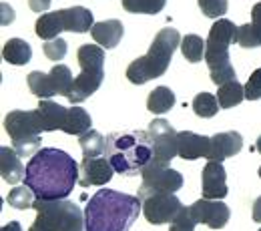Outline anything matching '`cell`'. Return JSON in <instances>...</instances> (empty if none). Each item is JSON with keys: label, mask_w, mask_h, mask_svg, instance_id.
Returning <instances> with one entry per match:
<instances>
[{"label": "cell", "mask_w": 261, "mask_h": 231, "mask_svg": "<svg viewBox=\"0 0 261 231\" xmlns=\"http://www.w3.org/2000/svg\"><path fill=\"white\" fill-rule=\"evenodd\" d=\"M8 205L10 207H14V209H31L34 207V201H36V195L33 193V189L31 187H22V185H16L10 193H8Z\"/></svg>", "instance_id": "33"}, {"label": "cell", "mask_w": 261, "mask_h": 231, "mask_svg": "<svg viewBox=\"0 0 261 231\" xmlns=\"http://www.w3.org/2000/svg\"><path fill=\"white\" fill-rule=\"evenodd\" d=\"M27 83H29L31 93L36 95L38 99H50V97L57 95V87H55V81H53L50 72L34 70L27 76Z\"/></svg>", "instance_id": "25"}, {"label": "cell", "mask_w": 261, "mask_h": 231, "mask_svg": "<svg viewBox=\"0 0 261 231\" xmlns=\"http://www.w3.org/2000/svg\"><path fill=\"white\" fill-rule=\"evenodd\" d=\"M209 147H211V137H203L191 131L179 133V157L187 159V161H195L209 155Z\"/></svg>", "instance_id": "16"}, {"label": "cell", "mask_w": 261, "mask_h": 231, "mask_svg": "<svg viewBox=\"0 0 261 231\" xmlns=\"http://www.w3.org/2000/svg\"><path fill=\"white\" fill-rule=\"evenodd\" d=\"M29 6L34 12H46L50 8V0H29Z\"/></svg>", "instance_id": "40"}, {"label": "cell", "mask_w": 261, "mask_h": 231, "mask_svg": "<svg viewBox=\"0 0 261 231\" xmlns=\"http://www.w3.org/2000/svg\"><path fill=\"white\" fill-rule=\"evenodd\" d=\"M141 187H139V197L141 201L151 195L159 193H177L183 187V175L175 169H171L169 163H161L153 159L149 165L141 171Z\"/></svg>", "instance_id": "7"}, {"label": "cell", "mask_w": 261, "mask_h": 231, "mask_svg": "<svg viewBox=\"0 0 261 231\" xmlns=\"http://www.w3.org/2000/svg\"><path fill=\"white\" fill-rule=\"evenodd\" d=\"M121 4L130 14H159L167 0H121Z\"/></svg>", "instance_id": "31"}, {"label": "cell", "mask_w": 261, "mask_h": 231, "mask_svg": "<svg viewBox=\"0 0 261 231\" xmlns=\"http://www.w3.org/2000/svg\"><path fill=\"white\" fill-rule=\"evenodd\" d=\"M141 211L139 195L98 189L85 209V231H129Z\"/></svg>", "instance_id": "2"}, {"label": "cell", "mask_w": 261, "mask_h": 231, "mask_svg": "<svg viewBox=\"0 0 261 231\" xmlns=\"http://www.w3.org/2000/svg\"><path fill=\"white\" fill-rule=\"evenodd\" d=\"M0 231H22V227H20V223H18V221H10V223L2 225V229Z\"/></svg>", "instance_id": "42"}, {"label": "cell", "mask_w": 261, "mask_h": 231, "mask_svg": "<svg viewBox=\"0 0 261 231\" xmlns=\"http://www.w3.org/2000/svg\"><path fill=\"white\" fill-rule=\"evenodd\" d=\"M175 93L169 89V87H157L151 91L149 99H147V109L153 113V115H165L167 111L173 109L175 105Z\"/></svg>", "instance_id": "26"}, {"label": "cell", "mask_w": 261, "mask_h": 231, "mask_svg": "<svg viewBox=\"0 0 261 231\" xmlns=\"http://www.w3.org/2000/svg\"><path fill=\"white\" fill-rule=\"evenodd\" d=\"M81 74L74 79L72 91L66 97L70 105H79L91 95L97 93V89L105 81V48L98 44H83L76 53Z\"/></svg>", "instance_id": "6"}, {"label": "cell", "mask_w": 261, "mask_h": 231, "mask_svg": "<svg viewBox=\"0 0 261 231\" xmlns=\"http://www.w3.org/2000/svg\"><path fill=\"white\" fill-rule=\"evenodd\" d=\"M66 50H68V44H66V40H63L61 36H59V38H53V40H46V42L42 44L44 57L50 59V61H55V63H59V61L65 59Z\"/></svg>", "instance_id": "36"}, {"label": "cell", "mask_w": 261, "mask_h": 231, "mask_svg": "<svg viewBox=\"0 0 261 231\" xmlns=\"http://www.w3.org/2000/svg\"><path fill=\"white\" fill-rule=\"evenodd\" d=\"M105 157L119 175H125V177L141 175L145 165H149L155 157L149 131L111 133L107 137Z\"/></svg>", "instance_id": "3"}, {"label": "cell", "mask_w": 261, "mask_h": 231, "mask_svg": "<svg viewBox=\"0 0 261 231\" xmlns=\"http://www.w3.org/2000/svg\"><path fill=\"white\" fill-rule=\"evenodd\" d=\"M237 44L243 48L261 46V2L251 8V22L237 27Z\"/></svg>", "instance_id": "20"}, {"label": "cell", "mask_w": 261, "mask_h": 231, "mask_svg": "<svg viewBox=\"0 0 261 231\" xmlns=\"http://www.w3.org/2000/svg\"><path fill=\"white\" fill-rule=\"evenodd\" d=\"M255 149L261 153V135H259V139H257V143H255Z\"/></svg>", "instance_id": "43"}, {"label": "cell", "mask_w": 261, "mask_h": 231, "mask_svg": "<svg viewBox=\"0 0 261 231\" xmlns=\"http://www.w3.org/2000/svg\"><path fill=\"white\" fill-rule=\"evenodd\" d=\"M181 209L183 203L175 197V193H159L143 199V215L151 225H171Z\"/></svg>", "instance_id": "11"}, {"label": "cell", "mask_w": 261, "mask_h": 231, "mask_svg": "<svg viewBox=\"0 0 261 231\" xmlns=\"http://www.w3.org/2000/svg\"><path fill=\"white\" fill-rule=\"evenodd\" d=\"M36 219L29 231H85V211L66 199L34 201Z\"/></svg>", "instance_id": "5"}, {"label": "cell", "mask_w": 261, "mask_h": 231, "mask_svg": "<svg viewBox=\"0 0 261 231\" xmlns=\"http://www.w3.org/2000/svg\"><path fill=\"white\" fill-rule=\"evenodd\" d=\"M147 131L153 141V151H155L153 159L171 165V161L179 157V133L165 119H153Z\"/></svg>", "instance_id": "9"}, {"label": "cell", "mask_w": 261, "mask_h": 231, "mask_svg": "<svg viewBox=\"0 0 261 231\" xmlns=\"http://www.w3.org/2000/svg\"><path fill=\"white\" fill-rule=\"evenodd\" d=\"M231 44H237V24H233L227 18L215 20L205 44V63L209 66V70L231 65L229 63Z\"/></svg>", "instance_id": "8"}, {"label": "cell", "mask_w": 261, "mask_h": 231, "mask_svg": "<svg viewBox=\"0 0 261 231\" xmlns=\"http://www.w3.org/2000/svg\"><path fill=\"white\" fill-rule=\"evenodd\" d=\"M79 145H81V149H83L85 159L100 157V155L107 151V139L98 131H93V129L79 137Z\"/></svg>", "instance_id": "27"}, {"label": "cell", "mask_w": 261, "mask_h": 231, "mask_svg": "<svg viewBox=\"0 0 261 231\" xmlns=\"http://www.w3.org/2000/svg\"><path fill=\"white\" fill-rule=\"evenodd\" d=\"M40 135L38 137H22V139H12V149L18 153L20 159L34 157L40 151Z\"/></svg>", "instance_id": "34"}, {"label": "cell", "mask_w": 261, "mask_h": 231, "mask_svg": "<svg viewBox=\"0 0 261 231\" xmlns=\"http://www.w3.org/2000/svg\"><path fill=\"white\" fill-rule=\"evenodd\" d=\"M191 215L197 223H203L211 229L225 227L231 217V211L223 201H211V199H199L193 205H189Z\"/></svg>", "instance_id": "12"}, {"label": "cell", "mask_w": 261, "mask_h": 231, "mask_svg": "<svg viewBox=\"0 0 261 231\" xmlns=\"http://www.w3.org/2000/svg\"><path fill=\"white\" fill-rule=\"evenodd\" d=\"M79 177L81 163H76L65 151L48 147L31 157L24 173V185L33 189L36 199L59 201L72 193Z\"/></svg>", "instance_id": "1"}, {"label": "cell", "mask_w": 261, "mask_h": 231, "mask_svg": "<svg viewBox=\"0 0 261 231\" xmlns=\"http://www.w3.org/2000/svg\"><path fill=\"white\" fill-rule=\"evenodd\" d=\"M115 169L109 163L107 157H95V159H83L81 161V177L79 185L91 187V185H107L113 177Z\"/></svg>", "instance_id": "15"}, {"label": "cell", "mask_w": 261, "mask_h": 231, "mask_svg": "<svg viewBox=\"0 0 261 231\" xmlns=\"http://www.w3.org/2000/svg\"><path fill=\"white\" fill-rule=\"evenodd\" d=\"M61 14V20H63V27L68 33H89L93 31V27L97 24L95 18H93V12L85 6H70V8H63L59 10Z\"/></svg>", "instance_id": "17"}, {"label": "cell", "mask_w": 261, "mask_h": 231, "mask_svg": "<svg viewBox=\"0 0 261 231\" xmlns=\"http://www.w3.org/2000/svg\"><path fill=\"white\" fill-rule=\"evenodd\" d=\"M201 12L207 18H221L229 10V0H197Z\"/></svg>", "instance_id": "35"}, {"label": "cell", "mask_w": 261, "mask_h": 231, "mask_svg": "<svg viewBox=\"0 0 261 231\" xmlns=\"http://www.w3.org/2000/svg\"><path fill=\"white\" fill-rule=\"evenodd\" d=\"M251 217H253V221L261 223V197H257V199H255V203H253V211H251Z\"/></svg>", "instance_id": "41"}, {"label": "cell", "mask_w": 261, "mask_h": 231, "mask_svg": "<svg viewBox=\"0 0 261 231\" xmlns=\"http://www.w3.org/2000/svg\"><path fill=\"white\" fill-rule=\"evenodd\" d=\"M217 100H219L221 109L237 107V105H241L245 100V87L241 83H237V81H231V83L217 89Z\"/></svg>", "instance_id": "28"}, {"label": "cell", "mask_w": 261, "mask_h": 231, "mask_svg": "<svg viewBox=\"0 0 261 231\" xmlns=\"http://www.w3.org/2000/svg\"><path fill=\"white\" fill-rule=\"evenodd\" d=\"M241 149H243V137L237 131L217 133V135L211 137V147H209L207 161L223 163L229 157H235Z\"/></svg>", "instance_id": "14"}, {"label": "cell", "mask_w": 261, "mask_h": 231, "mask_svg": "<svg viewBox=\"0 0 261 231\" xmlns=\"http://www.w3.org/2000/svg\"><path fill=\"white\" fill-rule=\"evenodd\" d=\"M27 167L12 147H0V175L8 185H18L24 179Z\"/></svg>", "instance_id": "18"}, {"label": "cell", "mask_w": 261, "mask_h": 231, "mask_svg": "<svg viewBox=\"0 0 261 231\" xmlns=\"http://www.w3.org/2000/svg\"><path fill=\"white\" fill-rule=\"evenodd\" d=\"M205 44H207V40L201 38L199 34H185L181 40V53H183L185 61H189V63L205 61Z\"/></svg>", "instance_id": "29"}, {"label": "cell", "mask_w": 261, "mask_h": 231, "mask_svg": "<svg viewBox=\"0 0 261 231\" xmlns=\"http://www.w3.org/2000/svg\"><path fill=\"white\" fill-rule=\"evenodd\" d=\"M191 107H193V113H195L197 117H201V119H211L221 109L217 97L211 95V93H199L193 99V102H191Z\"/></svg>", "instance_id": "30"}, {"label": "cell", "mask_w": 261, "mask_h": 231, "mask_svg": "<svg viewBox=\"0 0 261 231\" xmlns=\"http://www.w3.org/2000/svg\"><path fill=\"white\" fill-rule=\"evenodd\" d=\"M53 81H55V87H57V95H63L68 97L70 91H72V85H74V79H72V72L66 65H57L53 70H48Z\"/></svg>", "instance_id": "32"}, {"label": "cell", "mask_w": 261, "mask_h": 231, "mask_svg": "<svg viewBox=\"0 0 261 231\" xmlns=\"http://www.w3.org/2000/svg\"><path fill=\"white\" fill-rule=\"evenodd\" d=\"M183 36L179 34L177 29L165 27L155 34L151 48L147 50V55L135 59L127 66V79L133 85H145L153 79H159L167 72V68L171 65L173 53L177 50V46H181Z\"/></svg>", "instance_id": "4"}, {"label": "cell", "mask_w": 261, "mask_h": 231, "mask_svg": "<svg viewBox=\"0 0 261 231\" xmlns=\"http://www.w3.org/2000/svg\"><path fill=\"white\" fill-rule=\"evenodd\" d=\"M209 76H211V81H213L217 87H223V85H227L231 81H237V79H235V68H233V65L213 68V70H209Z\"/></svg>", "instance_id": "39"}, {"label": "cell", "mask_w": 261, "mask_h": 231, "mask_svg": "<svg viewBox=\"0 0 261 231\" xmlns=\"http://www.w3.org/2000/svg\"><path fill=\"white\" fill-rule=\"evenodd\" d=\"M201 191L203 199H223L227 197V173L225 167L217 161H207V165L203 167L201 173Z\"/></svg>", "instance_id": "13"}, {"label": "cell", "mask_w": 261, "mask_h": 231, "mask_svg": "<svg viewBox=\"0 0 261 231\" xmlns=\"http://www.w3.org/2000/svg\"><path fill=\"white\" fill-rule=\"evenodd\" d=\"M93 40H97L98 46H102L105 50L107 48H115L121 40H123V34H125V27L121 20H102V22H97L93 27Z\"/></svg>", "instance_id": "19"}, {"label": "cell", "mask_w": 261, "mask_h": 231, "mask_svg": "<svg viewBox=\"0 0 261 231\" xmlns=\"http://www.w3.org/2000/svg\"><path fill=\"white\" fill-rule=\"evenodd\" d=\"M243 87H245V99L247 100L261 99V68L251 72V76L247 79V83Z\"/></svg>", "instance_id": "38"}, {"label": "cell", "mask_w": 261, "mask_h": 231, "mask_svg": "<svg viewBox=\"0 0 261 231\" xmlns=\"http://www.w3.org/2000/svg\"><path fill=\"white\" fill-rule=\"evenodd\" d=\"M195 225H197V221L193 219V215H191V209L183 205V209H181V211L177 213V217L171 221L169 231H195Z\"/></svg>", "instance_id": "37"}, {"label": "cell", "mask_w": 261, "mask_h": 231, "mask_svg": "<svg viewBox=\"0 0 261 231\" xmlns=\"http://www.w3.org/2000/svg\"><path fill=\"white\" fill-rule=\"evenodd\" d=\"M65 31L63 27V20H61V14L59 10L57 12H44L36 22H34V33L38 34L42 40H53V38H59V34Z\"/></svg>", "instance_id": "24"}, {"label": "cell", "mask_w": 261, "mask_h": 231, "mask_svg": "<svg viewBox=\"0 0 261 231\" xmlns=\"http://www.w3.org/2000/svg\"><path fill=\"white\" fill-rule=\"evenodd\" d=\"M91 125H93L91 115H89L83 107L72 105V107L68 109L66 123H65V127H63V131H65L66 135H76V137H81V135H85L87 131H91Z\"/></svg>", "instance_id": "23"}, {"label": "cell", "mask_w": 261, "mask_h": 231, "mask_svg": "<svg viewBox=\"0 0 261 231\" xmlns=\"http://www.w3.org/2000/svg\"><path fill=\"white\" fill-rule=\"evenodd\" d=\"M38 109L44 117V129L46 131H63L66 123V115H68V109L55 102V100L48 99H40L38 102Z\"/></svg>", "instance_id": "21"}, {"label": "cell", "mask_w": 261, "mask_h": 231, "mask_svg": "<svg viewBox=\"0 0 261 231\" xmlns=\"http://www.w3.org/2000/svg\"><path fill=\"white\" fill-rule=\"evenodd\" d=\"M4 129L8 133V137H12V139L38 137L40 133H46L44 117L38 107L33 111H10L4 117Z\"/></svg>", "instance_id": "10"}, {"label": "cell", "mask_w": 261, "mask_h": 231, "mask_svg": "<svg viewBox=\"0 0 261 231\" xmlns=\"http://www.w3.org/2000/svg\"><path fill=\"white\" fill-rule=\"evenodd\" d=\"M31 57H33V48L22 38H10L2 48V59L10 65H27L31 63Z\"/></svg>", "instance_id": "22"}, {"label": "cell", "mask_w": 261, "mask_h": 231, "mask_svg": "<svg viewBox=\"0 0 261 231\" xmlns=\"http://www.w3.org/2000/svg\"><path fill=\"white\" fill-rule=\"evenodd\" d=\"M259 231H261V229H259Z\"/></svg>", "instance_id": "44"}]
</instances>
